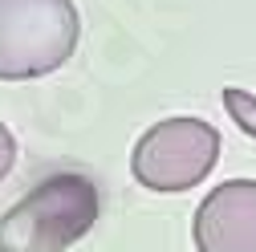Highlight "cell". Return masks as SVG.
Returning <instances> with one entry per match:
<instances>
[{
	"label": "cell",
	"mask_w": 256,
	"mask_h": 252,
	"mask_svg": "<svg viewBox=\"0 0 256 252\" xmlns=\"http://www.w3.org/2000/svg\"><path fill=\"white\" fill-rule=\"evenodd\" d=\"M220 163V130L196 114H175L146 126L130 150V175L142 192L179 196L200 187Z\"/></svg>",
	"instance_id": "3"
},
{
	"label": "cell",
	"mask_w": 256,
	"mask_h": 252,
	"mask_svg": "<svg viewBox=\"0 0 256 252\" xmlns=\"http://www.w3.org/2000/svg\"><path fill=\"white\" fill-rule=\"evenodd\" d=\"M224 110H228V118L240 126L248 138H256V94L252 90L228 86V90H224Z\"/></svg>",
	"instance_id": "5"
},
{
	"label": "cell",
	"mask_w": 256,
	"mask_h": 252,
	"mask_svg": "<svg viewBox=\"0 0 256 252\" xmlns=\"http://www.w3.org/2000/svg\"><path fill=\"white\" fill-rule=\"evenodd\" d=\"M74 0H0V82H37L78 53Z\"/></svg>",
	"instance_id": "2"
},
{
	"label": "cell",
	"mask_w": 256,
	"mask_h": 252,
	"mask_svg": "<svg viewBox=\"0 0 256 252\" xmlns=\"http://www.w3.org/2000/svg\"><path fill=\"white\" fill-rule=\"evenodd\" d=\"M196 252H256V179H228L200 200L191 220Z\"/></svg>",
	"instance_id": "4"
},
{
	"label": "cell",
	"mask_w": 256,
	"mask_h": 252,
	"mask_svg": "<svg viewBox=\"0 0 256 252\" xmlns=\"http://www.w3.org/2000/svg\"><path fill=\"white\" fill-rule=\"evenodd\" d=\"M12 167H16V138H12L8 126L0 122V183L12 175Z\"/></svg>",
	"instance_id": "6"
},
{
	"label": "cell",
	"mask_w": 256,
	"mask_h": 252,
	"mask_svg": "<svg viewBox=\"0 0 256 252\" xmlns=\"http://www.w3.org/2000/svg\"><path fill=\"white\" fill-rule=\"evenodd\" d=\"M102 216L86 171H53L0 216V252H70Z\"/></svg>",
	"instance_id": "1"
}]
</instances>
